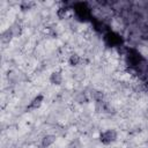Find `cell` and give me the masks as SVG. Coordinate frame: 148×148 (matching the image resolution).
I'll list each match as a JSON object with an SVG mask.
<instances>
[{"instance_id":"cell-2","label":"cell","mask_w":148,"mask_h":148,"mask_svg":"<svg viewBox=\"0 0 148 148\" xmlns=\"http://www.w3.org/2000/svg\"><path fill=\"white\" fill-rule=\"evenodd\" d=\"M43 102H44V95L38 94V95H36V96L30 101V103H29V105L27 106V109H28V110H37V109H39V108L42 106Z\"/></svg>"},{"instance_id":"cell-6","label":"cell","mask_w":148,"mask_h":148,"mask_svg":"<svg viewBox=\"0 0 148 148\" xmlns=\"http://www.w3.org/2000/svg\"><path fill=\"white\" fill-rule=\"evenodd\" d=\"M32 6H35V2H32V1H23V2H21L20 8L22 10H29Z\"/></svg>"},{"instance_id":"cell-3","label":"cell","mask_w":148,"mask_h":148,"mask_svg":"<svg viewBox=\"0 0 148 148\" xmlns=\"http://www.w3.org/2000/svg\"><path fill=\"white\" fill-rule=\"evenodd\" d=\"M49 81L51 84L53 86H60L64 81V76H62V73L60 71H54L50 74V77H49Z\"/></svg>"},{"instance_id":"cell-4","label":"cell","mask_w":148,"mask_h":148,"mask_svg":"<svg viewBox=\"0 0 148 148\" xmlns=\"http://www.w3.org/2000/svg\"><path fill=\"white\" fill-rule=\"evenodd\" d=\"M56 140H57L56 135H53V134H46V135L43 136V139L40 141V145H42L43 148H50V147H52L54 145Z\"/></svg>"},{"instance_id":"cell-5","label":"cell","mask_w":148,"mask_h":148,"mask_svg":"<svg viewBox=\"0 0 148 148\" xmlns=\"http://www.w3.org/2000/svg\"><path fill=\"white\" fill-rule=\"evenodd\" d=\"M68 65L71 67H75L77 66L80 62H81V57L77 54V53H72L69 57H68V60H67Z\"/></svg>"},{"instance_id":"cell-1","label":"cell","mask_w":148,"mask_h":148,"mask_svg":"<svg viewBox=\"0 0 148 148\" xmlns=\"http://www.w3.org/2000/svg\"><path fill=\"white\" fill-rule=\"evenodd\" d=\"M117 140V132L114 130H105L99 134V141L103 145H111Z\"/></svg>"},{"instance_id":"cell-7","label":"cell","mask_w":148,"mask_h":148,"mask_svg":"<svg viewBox=\"0 0 148 148\" xmlns=\"http://www.w3.org/2000/svg\"><path fill=\"white\" fill-rule=\"evenodd\" d=\"M67 13H68V9L65 8V7H61V8H59V9L57 10V16H58L60 20H62V18H65V17L67 16Z\"/></svg>"}]
</instances>
